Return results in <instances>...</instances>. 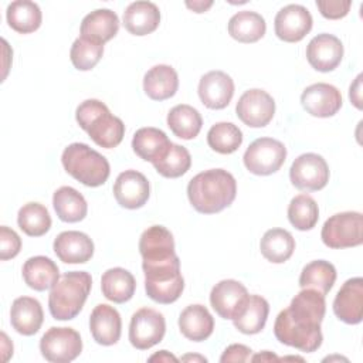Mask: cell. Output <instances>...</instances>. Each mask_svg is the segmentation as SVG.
I'll return each instance as SVG.
<instances>
[{"instance_id": "1", "label": "cell", "mask_w": 363, "mask_h": 363, "mask_svg": "<svg viewBox=\"0 0 363 363\" xmlns=\"http://www.w3.org/2000/svg\"><path fill=\"white\" fill-rule=\"evenodd\" d=\"M326 311L325 295L316 289L303 288L289 306L281 311L274 323L275 337L302 352L312 353L322 345L320 323Z\"/></svg>"}, {"instance_id": "2", "label": "cell", "mask_w": 363, "mask_h": 363, "mask_svg": "<svg viewBox=\"0 0 363 363\" xmlns=\"http://www.w3.org/2000/svg\"><path fill=\"white\" fill-rule=\"evenodd\" d=\"M237 194L234 176L224 169H210L196 174L187 184L190 204L203 214L220 213L228 207Z\"/></svg>"}, {"instance_id": "3", "label": "cell", "mask_w": 363, "mask_h": 363, "mask_svg": "<svg viewBox=\"0 0 363 363\" xmlns=\"http://www.w3.org/2000/svg\"><path fill=\"white\" fill-rule=\"evenodd\" d=\"M75 119L81 129L101 147H116L125 135V125L121 118L112 115L108 106L98 99L81 102L75 111Z\"/></svg>"}, {"instance_id": "4", "label": "cell", "mask_w": 363, "mask_h": 363, "mask_svg": "<svg viewBox=\"0 0 363 363\" xmlns=\"http://www.w3.org/2000/svg\"><path fill=\"white\" fill-rule=\"evenodd\" d=\"M92 286V278L86 271L65 272L51 288L48 309L54 319H74L82 309Z\"/></svg>"}, {"instance_id": "5", "label": "cell", "mask_w": 363, "mask_h": 363, "mask_svg": "<svg viewBox=\"0 0 363 363\" xmlns=\"http://www.w3.org/2000/svg\"><path fill=\"white\" fill-rule=\"evenodd\" d=\"M61 162L68 174L88 187L102 186L111 173L108 159L86 143L68 145L62 152Z\"/></svg>"}, {"instance_id": "6", "label": "cell", "mask_w": 363, "mask_h": 363, "mask_svg": "<svg viewBox=\"0 0 363 363\" xmlns=\"http://www.w3.org/2000/svg\"><path fill=\"white\" fill-rule=\"evenodd\" d=\"M326 247L340 250L363 242V216L359 211H345L329 217L320 231Z\"/></svg>"}, {"instance_id": "7", "label": "cell", "mask_w": 363, "mask_h": 363, "mask_svg": "<svg viewBox=\"0 0 363 363\" xmlns=\"http://www.w3.org/2000/svg\"><path fill=\"white\" fill-rule=\"evenodd\" d=\"M145 291L150 299L159 303H172L179 299L184 289L180 272V261L163 267L143 269Z\"/></svg>"}, {"instance_id": "8", "label": "cell", "mask_w": 363, "mask_h": 363, "mask_svg": "<svg viewBox=\"0 0 363 363\" xmlns=\"http://www.w3.org/2000/svg\"><path fill=\"white\" fill-rule=\"evenodd\" d=\"M286 159V147L272 138L255 139L244 153V164L248 172L258 176H268L281 169Z\"/></svg>"}, {"instance_id": "9", "label": "cell", "mask_w": 363, "mask_h": 363, "mask_svg": "<svg viewBox=\"0 0 363 363\" xmlns=\"http://www.w3.org/2000/svg\"><path fill=\"white\" fill-rule=\"evenodd\" d=\"M43 357L52 363H68L82 352L79 333L72 328H50L40 339Z\"/></svg>"}, {"instance_id": "10", "label": "cell", "mask_w": 363, "mask_h": 363, "mask_svg": "<svg viewBox=\"0 0 363 363\" xmlns=\"http://www.w3.org/2000/svg\"><path fill=\"white\" fill-rule=\"evenodd\" d=\"M166 332L163 315L152 308H140L130 318L129 340L139 350H147L162 342Z\"/></svg>"}, {"instance_id": "11", "label": "cell", "mask_w": 363, "mask_h": 363, "mask_svg": "<svg viewBox=\"0 0 363 363\" xmlns=\"http://www.w3.org/2000/svg\"><path fill=\"white\" fill-rule=\"evenodd\" d=\"M289 179L291 183L299 190L316 191L328 184L329 166L320 155L303 153L292 162Z\"/></svg>"}, {"instance_id": "12", "label": "cell", "mask_w": 363, "mask_h": 363, "mask_svg": "<svg viewBox=\"0 0 363 363\" xmlns=\"http://www.w3.org/2000/svg\"><path fill=\"white\" fill-rule=\"evenodd\" d=\"M142 267H153L177 259L172 233L163 225L146 228L139 240Z\"/></svg>"}, {"instance_id": "13", "label": "cell", "mask_w": 363, "mask_h": 363, "mask_svg": "<svg viewBox=\"0 0 363 363\" xmlns=\"http://www.w3.org/2000/svg\"><path fill=\"white\" fill-rule=\"evenodd\" d=\"M235 112L247 126L262 128L274 118L275 101L267 91L252 88L240 96L235 105Z\"/></svg>"}, {"instance_id": "14", "label": "cell", "mask_w": 363, "mask_h": 363, "mask_svg": "<svg viewBox=\"0 0 363 363\" xmlns=\"http://www.w3.org/2000/svg\"><path fill=\"white\" fill-rule=\"evenodd\" d=\"M247 288L235 279H223L210 292V303L223 319H235L248 301Z\"/></svg>"}, {"instance_id": "15", "label": "cell", "mask_w": 363, "mask_h": 363, "mask_svg": "<svg viewBox=\"0 0 363 363\" xmlns=\"http://www.w3.org/2000/svg\"><path fill=\"white\" fill-rule=\"evenodd\" d=\"M275 34L286 43L301 41L312 28V16L301 4H288L282 7L274 20Z\"/></svg>"}, {"instance_id": "16", "label": "cell", "mask_w": 363, "mask_h": 363, "mask_svg": "<svg viewBox=\"0 0 363 363\" xmlns=\"http://www.w3.org/2000/svg\"><path fill=\"white\" fill-rule=\"evenodd\" d=\"M150 194V186L145 174L138 170H125L119 173L113 184V196L121 207L135 210L146 204Z\"/></svg>"}, {"instance_id": "17", "label": "cell", "mask_w": 363, "mask_h": 363, "mask_svg": "<svg viewBox=\"0 0 363 363\" xmlns=\"http://www.w3.org/2000/svg\"><path fill=\"white\" fill-rule=\"evenodd\" d=\"M301 104L309 115L329 118L340 109L342 95L336 86L326 82H318L303 89Z\"/></svg>"}, {"instance_id": "18", "label": "cell", "mask_w": 363, "mask_h": 363, "mask_svg": "<svg viewBox=\"0 0 363 363\" xmlns=\"http://www.w3.org/2000/svg\"><path fill=\"white\" fill-rule=\"evenodd\" d=\"M306 58L316 71H333L343 58V44L333 34H318L306 45Z\"/></svg>"}, {"instance_id": "19", "label": "cell", "mask_w": 363, "mask_h": 363, "mask_svg": "<svg viewBox=\"0 0 363 363\" xmlns=\"http://www.w3.org/2000/svg\"><path fill=\"white\" fill-rule=\"evenodd\" d=\"M333 312L339 320L357 325L363 319V279L360 277L347 279L337 291L333 301Z\"/></svg>"}, {"instance_id": "20", "label": "cell", "mask_w": 363, "mask_h": 363, "mask_svg": "<svg viewBox=\"0 0 363 363\" xmlns=\"http://www.w3.org/2000/svg\"><path fill=\"white\" fill-rule=\"evenodd\" d=\"M234 95V81L224 71H210L200 78L199 96L210 109H224Z\"/></svg>"}, {"instance_id": "21", "label": "cell", "mask_w": 363, "mask_h": 363, "mask_svg": "<svg viewBox=\"0 0 363 363\" xmlns=\"http://www.w3.org/2000/svg\"><path fill=\"white\" fill-rule=\"evenodd\" d=\"M89 329L96 343L102 346L115 345L119 340L122 330L119 312L108 303L96 305L89 316Z\"/></svg>"}, {"instance_id": "22", "label": "cell", "mask_w": 363, "mask_h": 363, "mask_svg": "<svg viewBox=\"0 0 363 363\" xmlns=\"http://www.w3.org/2000/svg\"><path fill=\"white\" fill-rule=\"evenodd\" d=\"M54 252L65 264H84L94 255V242L85 233L62 231L54 240Z\"/></svg>"}, {"instance_id": "23", "label": "cell", "mask_w": 363, "mask_h": 363, "mask_svg": "<svg viewBox=\"0 0 363 363\" xmlns=\"http://www.w3.org/2000/svg\"><path fill=\"white\" fill-rule=\"evenodd\" d=\"M44 320L41 303L31 296L16 298L10 309V322L13 329L24 336L35 335Z\"/></svg>"}, {"instance_id": "24", "label": "cell", "mask_w": 363, "mask_h": 363, "mask_svg": "<svg viewBox=\"0 0 363 363\" xmlns=\"http://www.w3.org/2000/svg\"><path fill=\"white\" fill-rule=\"evenodd\" d=\"M119 30V18L115 11L109 9H98L82 18L81 37L105 44L116 35Z\"/></svg>"}, {"instance_id": "25", "label": "cell", "mask_w": 363, "mask_h": 363, "mask_svg": "<svg viewBox=\"0 0 363 363\" xmlns=\"http://www.w3.org/2000/svg\"><path fill=\"white\" fill-rule=\"evenodd\" d=\"M179 329L189 340L203 342L213 333L214 319L206 306L200 303L189 305L179 316Z\"/></svg>"}, {"instance_id": "26", "label": "cell", "mask_w": 363, "mask_h": 363, "mask_svg": "<svg viewBox=\"0 0 363 363\" xmlns=\"http://www.w3.org/2000/svg\"><path fill=\"white\" fill-rule=\"evenodd\" d=\"M159 23L160 11L152 1H133L123 11V26L133 35L150 34Z\"/></svg>"}, {"instance_id": "27", "label": "cell", "mask_w": 363, "mask_h": 363, "mask_svg": "<svg viewBox=\"0 0 363 363\" xmlns=\"http://www.w3.org/2000/svg\"><path fill=\"white\" fill-rule=\"evenodd\" d=\"M179 88V77L173 67L159 64L152 67L143 77V91L153 101L172 98Z\"/></svg>"}, {"instance_id": "28", "label": "cell", "mask_w": 363, "mask_h": 363, "mask_svg": "<svg viewBox=\"0 0 363 363\" xmlns=\"http://www.w3.org/2000/svg\"><path fill=\"white\" fill-rule=\"evenodd\" d=\"M23 279L31 289L45 291L60 281V269L48 257H31L23 265Z\"/></svg>"}, {"instance_id": "29", "label": "cell", "mask_w": 363, "mask_h": 363, "mask_svg": "<svg viewBox=\"0 0 363 363\" xmlns=\"http://www.w3.org/2000/svg\"><path fill=\"white\" fill-rule=\"evenodd\" d=\"M101 289L106 299L115 303L128 302L136 289V281L133 275L121 267L109 268L102 274Z\"/></svg>"}, {"instance_id": "30", "label": "cell", "mask_w": 363, "mask_h": 363, "mask_svg": "<svg viewBox=\"0 0 363 363\" xmlns=\"http://www.w3.org/2000/svg\"><path fill=\"white\" fill-rule=\"evenodd\" d=\"M166 133L157 128H140L135 132L132 139L133 152L146 162H156L170 146Z\"/></svg>"}, {"instance_id": "31", "label": "cell", "mask_w": 363, "mask_h": 363, "mask_svg": "<svg viewBox=\"0 0 363 363\" xmlns=\"http://www.w3.org/2000/svg\"><path fill=\"white\" fill-rule=\"evenodd\" d=\"M52 206L58 218L65 223H78L88 213V204L84 196L69 186H62L54 191Z\"/></svg>"}, {"instance_id": "32", "label": "cell", "mask_w": 363, "mask_h": 363, "mask_svg": "<svg viewBox=\"0 0 363 363\" xmlns=\"http://www.w3.org/2000/svg\"><path fill=\"white\" fill-rule=\"evenodd\" d=\"M265 30L264 17L250 10L235 13L228 21V34L240 43H255L264 37Z\"/></svg>"}, {"instance_id": "33", "label": "cell", "mask_w": 363, "mask_h": 363, "mask_svg": "<svg viewBox=\"0 0 363 363\" xmlns=\"http://www.w3.org/2000/svg\"><path fill=\"white\" fill-rule=\"evenodd\" d=\"M6 16L9 26L20 34H28L35 31L41 26L43 20L38 4L30 0L11 1L7 6Z\"/></svg>"}, {"instance_id": "34", "label": "cell", "mask_w": 363, "mask_h": 363, "mask_svg": "<svg viewBox=\"0 0 363 363\" xmlns=\"http://www.w3.org/2000/svg\"><path fill=\"white\" fill-rule=\"evenodd\" d=\"M259 250L269 262L282 264L294 254L295 240L292 234L284 228H271L262 235Z\"/></svg>"}, {"instance_id": "35", "label": "cell", "mask_w": 363, "mask_h": 363, "mask_svg": "<svg viewBox=\"0 0 363 363\" xmlns=\"http://www.w3.org/2000/svg\"><path fill=\"white\" fill-rule=\"evenodd\" d=\"M167 126L180 139H194L203 126L200 112L186 104L173 106L167 113Z\"/></svg>"}, {"instance_id": "36", "label": "cell", "mask_w": 363, "mask_h": 363, "mask_svg": "<svg viewBox=\"0 0 363 363\" xmlns=\"http://www.w3.org/2000/svg\"><path fill=\"white\" fill-rule=\"evenodd\" d=\"M268 313L269 305L267 299L259 295H250L242 312L233 322L241 333L255 335L264 329Z\"/></svg>"}, {"instance_id": "37", "label": "cell", "mask_w": 363, "mask_h": 363, "mask_svg": "<svg viewBox=\"0 0 363 363\" xmlns=\"http://www.w3.org/2000/svg\"><path fill=\"white\" fill-rule=\"evenodd\" d=\"M336 281V269L333 264L325 259H316L306 264L302 268L299 277L301 288H311L316 289L320 294L326 295Z\"/></svg>"}, {"instance_id": "38", "label": "cell", "mask_w": 363, "mask_h": 363, "mask_svg": "<svg viewBox=\"0 0 363 363\" xmlns=\"http://www.w3.org/2000/svg\"><path fill=\"white\" fill-rule=\"evenodd\" d=\"M159 174L169 179L183 176L191 166V156L184 146L170 143L167 150L152 163Z\"/></svg>"}, {"instance_id": "39", "label": "cell", "mask_w": 363, "mask_h": 363, "mask_svg": "<svg viewBox=\"0 0 363 363\" xmlns=\"http://www.w3.org/2000/svg\"><path fill=\"white\" fill-rule=\"evenodd\" d=\"M17 223L27 235L41 237L51 227V216L43 204L30 201L18 210Z\"/></svg>"}, {"instance_id": "40", "label": "cell", "mask_w": 363, "mask_h": 363, "mask_svg": "<svg viewBox=\"0 0 363 363\" xmlns=\"http://www.w3.org/2000/svg\"><path fill=\"white\" fill-rule=\"evenodd\" d=\"M207 143L214 152L230 155L241 146L242 132L231 122H218L207 132Z\"/></svg>"}, {"instance_id": "41", "label": "cell", "mask_w": 363, "mask_h": 363, "mask_svg": "<svg viewBox=\"0 0 363 363\" xmlns=\"http://www.w3.org/2000/svg\"><path fill=\"white\" fill-rule=\"evenodd\" d=\"M288 218L296 230H312L319 218L316 201L309 194L295 196L288 206Z\"/></svg>"}, {"instance_id": "42", "label": "cell", "mask_w": 363, "mask_h": 363, "mask_svg": "<svg viewBox=\"0 0 363 363\" xmlns=\"http://www.w3.org/2000/svg\"><path fill=\"white\" fill-rule=\"evenodd\" d=\"M104 54V44L96 41L86 40L84 37H78L69 51V58L72 65L79 71L92 69Z\"/></svg>"}, {"instance_id": "43", "label": "cell", "mask_w": 363, "mask_h": 363, "mask_svg": "<svg viewBox=\"0 0 363 363\" xmlns=\"http://www.w3.org/2000/svg\"><path fill=\"white\" fill-rule=\"evenodd\" d=\"M21 248V240L18 234L7 225L0 227V259L6 261L14 258Z\"/></svg>"}, {"instance_id": "44", "label": "cell", "mask_w": 363, "mask_h": 363, "mask_svg": "<svg viewBox=\"0 0 363 363\" xmlns=\"http://www.w3.org/2000/svg\"><path fill=\"white\" fill-rule=\"evenodd\" d=\"M350 0H316V7L320 14L329 20H337L345 17L350 10Z\"/></svg>"}, {"instance_id": "45", "label": "cell", "mask_w": 363, "mask_h": 363, "mask_svg": "<svg viewBox=\"0 0 363 363\" xmlns=\"http://www.w3.org/2000/svg\"><path fill=\"white\" fill-rule=\"evenodd\" d=\"M251 353H252V350L248 346L234 343V345H230L223 352L220 362H223V363H225V362H248V360H251Z\"/></svg>"}, {"instance_id": "46", "label": "cell", "mask_w": 363, "mask_h": 363, "mask_svg": "<svg viewBox=\"0 0 363 363\" xmlns=\"http://www.w3.org/2000/svg\"><path fill=\"white\" fill-rule=\"evenodd\" d=\"M360 81H362V75H357L356 81L353 82V85H350V91H349V96L350 101L353 102V105L357 109H362V98H360Z\"/></svg>"}, {"instance_id": "47", "label": "cell", "mask_w": 363, "mask_h": 363, "mask_svg": "<svg viewBox=\"0 0 363 363\" xmlns=\"http://www.w3.org/2000/svg\"><path fill=\"white\" fill-rule=\"evenodd\" d=\"M186 6L190 10H193L194 13H204V11H207L213 6V1L211 0H207V1L193 0V1H186Z\"/></svg>"}, {"instance_id": "48", "label": "cell", "mask_w": 363, "mask_h": 363, "mask_svg": "<svg viewBox=\"0 0 363 363\" xmlns=\"http://www.w3.org/2000/svg\"><path fill=\"white\" fill-rule=\"evenodd\" d=\"M155 360H159V362H177V357L170 354L167 350H160L155 354H152L149 357V362H155Z\"/></svg>"}, {"instance_id": "49", "label": "cell", "mask_w": 363, "mask_h": 363, "mask_svg": "<svg viewBox=\"0 0 363 363\" xmlns=\"http://www.w3.org/2000/svg\"><path fill=\"white\" fill-rule=\"evenodd\" d=\"M1 339H3V353H4L3 360H4V362H7V360H9V357H10V354H13V345L9 342L7 335H6L4 332L1 333Z\"/></svg>"}, {"instance_id": "50", "label": "cell", "mask_w": 363, "mask_h": 363, "mask_svg": "<svg viewBox=\"0 0 363 363\" xmlns=\"http://www.w3.org/2000/svg\"><path fill=\"white\" fill-rule=\"evenodd\" d=\"M251 360H278V357L275 354H271L269 352H264L262 354H255L254 357H251Z\"/></svg>"}, {"instance_id": "51", "label": "cell", "mask_w": 363, "mask_h": 363, "mask_svg": "<svg viewBox=\"0 0 363 363\" xmlns=\"http://www.w3.org/2000/svg\"><path fill=\"white\" fill-rule=\"evenodd\" d=\"M182 360H184V362H189V360H199V362H207V359L206 357H203V356H191V354H187V356H184V357H182Z\"/></svg>"}]
</instances>
